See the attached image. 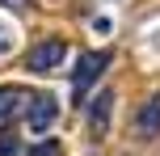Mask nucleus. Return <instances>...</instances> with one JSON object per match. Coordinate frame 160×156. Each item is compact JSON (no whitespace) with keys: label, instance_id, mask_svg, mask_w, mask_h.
Masks as SVG:
<instances>
[{"label":"nucleus","instance_id":"1","mask_svg":"<svg viewBox=\"0 0 160 156\" xmlns=\"http://www.w3.org/2000/svg\"><path fill=\"white\" fill-rule=\"evenodd\" d=\"M105 63H110V51H84V55H80V63H76V72H72V93H76V101H84L88 84L101 80Z\"/></svg>","mask_w":160,"mask_h":156},{"label":"nucleus","instance_id":"2","mask_svg":"<svg viewBox=\"0 0 160 156\" xmlns=\"http://www.w3.org/2000/svg\"><path fill=\"white\" fill-rule=\"evenodd\" d=\"M55 118H59L55 97H51V93H30V101H25V127H30L34 135H42V131L55 127Z\"/></svg>","mask_w":160,"mask_h":156},{"label":"nucleus","instance_id":"3","mask_svg":"<svg viewBox=\"0 0 160 156\" xmlns=\"http://www.w3.org/2000/svg\"><path fill=\"white\" fill-rule=\"evenodd\" d=\"M110 114H114V89H101L84 101V123H88V135L101 139L110 131Z\"/></svg>","mask_w":160,"mask_h":156},{"label":"nucleus","instance_id":"4","mask_svg":"<svg viewBox=\"0 0 160 156\" xmlns=\"http://www.w3.org/2000/svg\"><path fill=\"white\" fill-rule=\"evenodd\" d=\"M63 55H68V42L63 38H47V42H38V47L25 55V68L38 72V76H47V72H55V68L63 63Z\"/></svg>","mask_w":160,"mask_h":156},{"label":"nucleus","instance_id":"5","mask_svg":"<svg viewBox=\"0 0 160 156\" xmlns=\"http://www.w3.org/2000/svg\"><path fill=\"white\" fill-rule=\"evenodd\" d=\"M135 135H139V139H156V135H160V93H156V97H148L143 106H139Z\"/></svg>","mask_w":160,"mask_h":156},{"label":"nucleus","instance_id":"6","mask_svg":"<svg viewBox=\"0 0 160 156\" xmlns=\"http://www.w3.org/2000/svg\"><path fill=\"white\" fill-rule=\"evenodd\" d=\"M25 101H30V93H21V89H0V127H4Z\"/></svg>","mask_w":160,"mask_h":156},{"label":"nucleus","instance_id":"7","mask_svg":"<svg viewBox=\"0 0 160 156\" xmlns=\"http://www.w3.org/2000/svg\"><path fill=\"white\" fill-rule=\"evenodd\" d=\"M30 156H59V143H55V139H47V143H34V148H30Z\"/></svg>","mask_w":160,"mask_h":156},{"label":"nucleus","instance_id":"8","mask_svg":"<svg viewBox=\"0 0 160 156\" xmlns=\"http://www.w3.org/2000/svg\"><path fill=\"white\" fill-rule=\"evenodd\" d=\"M17 148H21V143H17L13 135H0V156H17Z\"/></svg>","mask_w":160,"mask_h":156},{"label":"nucleus","instance_id":"9","mask_svg":"<svg viewBox=\"0 0 160 156\" xmlns=\"http://www.w3.org/2000/svg\"><path fill=\"white\" fill-rule=\"evenodd\" d=\"M0 4H4V8H25L30 0H0Z\"/></svg>","mask_w":160,"mask_h":156},{"label":"nucleus","instance_id":"10","mask_svg":"<svg viewBox=\"0 0 160 156\" xmlns=\"http://www.w3.org/2000/svg\"><path fill=\"white\" fill-rule=\"evenodd\" d=\"M0 51H8V38H4V30H0Z\"/></svg>","mask_w":160,"mask_h":156}]
</instances>
